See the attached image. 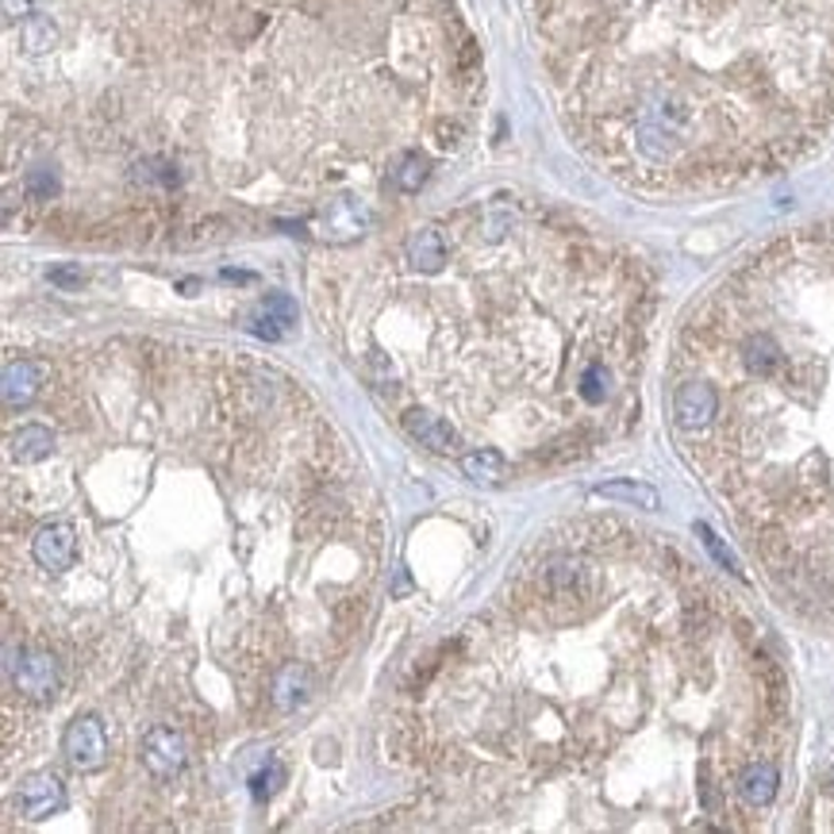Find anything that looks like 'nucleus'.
<instances>
[{
	"label": "nucleus",
	"mask_w": 834,
	"mask_h": 834,
	"mask_svg": "<svg viewBox=\"0 0 834 834\" xmlns=\"http://www.w3.org/2000/svg\"><path fill=\"white\" fill-rule=\"evenodd\" d=\"M131 355L174 528L89 347L35 355L39 396L4 435V516L70 520L78 561L4 584V627L9 650L62 665L39 719L81 704L127 754L177 727L208 785L205 750L300 716L355 650L385 520L297 381L220 347L131 339Z\"/></svg>",
	"instance_id": "1"
},
{
	"label": "nucleus",
	"mask_w": 834,
	"mask_h": 834,
	"mask_svg": "<svg viewBox=\"0 0 834 834\" xmlns=\"http://www.w3.org/2000/svg\"><path fill=\"white\" fill-rule=\"evenodd\" d=\"M477 78L454 0H4V220L358 243L465 139Z\"/></svg>",
	"instance_id": "2"
},
{
	"label": "nucleus",
	"mask_w": 834,
	"mask_h": 834,
	"mask_svg": "<svg viewBox=\"0 0 834 834\" xmlns=\"http://www.w3.org/2000/svg\"><path fill=\"white\" fill-rule=\"evenodd\" d=\"M788 727V681L739 596L596 516L546 535L424 661L396 746L454 826L757 831Z\"/></svg>",
	"instance_id": "3"
},
{
	"label": "nucleus",
	"mask_w": 834,
	"mask_h": 834,
	"mask_svg": "<svg viewBox=\"0 0 834 834\" xmlns=\"http://www.w3.org/2000/svg\"><path fill=\"white\" fill-rule=\"evenodd\" d=\"M396 424L431 454L512 473L615 447L638 419L653 285L642 262L546 208L496 197L408 231L315 289Z\"/></svg>",
	"instance_id": "4"
},
{
	"label": "nucleus",
	"mask_w": 834,
	"mask_h": 834,
	"mask_svg": "<svg viewBox=\"0 0 834 834\" xmlns=\"http://www.w3.org/2000/svg\"><path fill=\"white\" fill-rule=\"evenodd\" d=\"M574 142L650 197H716L834 135V0H528Z\"/></svg>",
	"instance_id": "5"
},
{
	"label": "nucleus",
	"mask_w": 834,
	"mask_h": 834,
	"mask_svg": "<svg viewBox=\"0 0 834 834\" xmlns=\"http://www.w3.org/2000/svg\"><path fill=\"white\" fill-rule=\"evenodd\" d=\"M670 427L765 577L834 630V216L757 246L688 312Z\"/></svg>",
	"instance_id": "6"
},
{
	"label": "nucleus",
	"mask_w": 834,
	"mask_h": 834,
	"mask_svg": "<svg viewBox=\"0 0 834 834\" xmlns=\"http://www.w3.org/2000/svg\"><path fill=\"white\" fill-rule=\"evenodd\" d=\"M58 750L66 754V762L89 777V773H104L112 762V734H108V723L93 711H81L73 716L70 723L62 727L58 734Z\"/></svg>",
	"instance_id": "7"
},
{
	"label": "nucleus",
	"mask_w": 834,
	"mask_h": 834,
	"mask_svg": "<svg viewBox=\"0 0 834 834\" xmlns=\"http://www.w3.org/2000/svg\"><path fill=\"white\" fill-rule=\"evenodd\" d=\"M20 811L27 819H50V815H62L70 808V792H66V780L55 777L50 769H39V773H27L20 777Z\"/></svg>",
	"instance_id": "8"
},
{
	"label": "nucleus",
	"mask_w": 834,
	"mask_h": 834,
	"mask_svg": "<svg viewBox=\"0 0 834 834\" xmlns=\"http://www.w3.org/2000/svg\"><path fill=\"white\" fill-rule=\"evenodd\" d=\"M819 815H823V826H834V773L823 780V800H819Z\"/></svg>",
	"instance_id": "9"
}]
</instances>
